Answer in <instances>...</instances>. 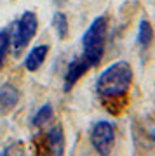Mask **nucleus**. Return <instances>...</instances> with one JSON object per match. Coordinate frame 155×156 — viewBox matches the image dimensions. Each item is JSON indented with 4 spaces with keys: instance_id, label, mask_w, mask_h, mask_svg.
<instances>
[{
    "instance_id": "obj_7",
    "label": "nucleus",
    "mask_w": 155,
    "mask_h": 156,
    "mask_svg": "<svg viewBox=\"0 0 155 156\" xmlns=\"http://www.w3.org/2000/svg\"><path fill=\"white\" fill-rule=\"evenodd\" d=\"M17 102H19V90L16 85L9 82L0 85V115H7L9 111H12Z\"/></svg>"
},
{
    "instance_id": "obj_2",
    "label": "nucleus",
    "mask_w": 155,
    "mask_h": 156,
    "mask_svg": "<svg viewBox=\"0 0 155 156\" xmlns=\"http://www.w3.org/2000/svg\"><path fill=\"white\" fill-rule=\"evenodd\" d=\"M106 35H108V21L105 16H98L87 26L82 35V56L89 61L91 66H100L105 56Z\"/></svg>"
},
{
    "instance_id": "obj_12",
    "label": "nucleus",
    "mask_w": 155,
    "mask_h": 156,
    "mask_svg": "<svg viewBox=\"0 0 155 156\" xmlns=\"http://www.w3.org/2000/svg\"><path fill=\"white\" fill-rule=\"evenodd\" d=\"M9 47H11V33L6 28H2L0 30V69H2L4 62H6Z\"/></svg>"
},
{
    "instance_id": "obj_6",
    "label": "nucleus",
    "mask_w": 155,
    "mask_h": 156,
    "mask_svg": "<svg viewBox=\"0 0 155 156\" xmlns=\"http://www.w3.org/2000/svg\"><path fill=\"white\" fill-rule=\"evenodd\" d=\"M91 64L89 61L85 59L84 56H78V57H73L70 64H68L66 71H65V78H63V90L68 92V90H72V87L77 83L78 80L85 75V73L91 69Z\"/></svg>"
},
{
    "instance_id": "obj_4",
    "label": "nucleus",
    "mask_w": 155,
    "mask_h": 156,
    "mask_svg": "<svg viewBox=\"0 0 155 156\" xmlns=\"http://www.w3.org/2000/svg\"><path fill=\"white\" fill-rule=\"evenodd\" d=\"M91 146L100 156H110L115 146V127L108 120H98L89 130Z\"/></svg>"
},
{
    "instance_id": "obj_3",
    "label": "nucleus",
    "mask_w": 155,
    "mask_h": 156,
    "mask_svg": "<svg viewBox=\"0 0 155 156\" xmlns=\"http://www.w3.org/2000/svg\"><path fill=\"white\" fill-rule=\"evenodd\" d=\"M37 30H39L37 14L33 11H25L11 35V49L14 52V56L21 54V50L33 40V37L37 35Z\"/></svg>"
},
{
    "instance_id": "obj_9",
    "label": "nucleus",
    "mask_w": 155,
    "mask_h": 156,
    "mask_svg": "<svg viewBox=\"0 0 155 156\" xmlns=\"http://www.w3.org/2000/svg\"><path fill=\"white\" fill-rule=\"evenodd\" d=\"M153 42V28L150 24L148 19H141L138 24V44L143 47V49H148Z\"/></svg>"
},
{
    "instance_id": "obj_8",
    "label": "nucleus",
    "mask_w": 155,
    "mask_h": 156,
    "mask_svg": "<svg viewBox=\"0 0 155 156\" xmlns=\"http://www.w3.org/2000/svg\"><path fill=\"white\" fill-rule=\"evenodd\" d=\"M47 54H49V45H47V44L35 45L33 49H30V52L25 56V61H23L25 69H26V71H30V73L37 71V69L44 64Z\"/></svg>"
},
{
    "instance_id": "obj_5",
    "label": "nucleus",
    "mask_w": 155,
    "mask_h": 156,
    "mask_svg": "<svg viewBox=\"0 0 155 156\" xmlns=\"http://www.w3.org/2000/svg\"><path fill=\"white\" fill-rule=\"evenodd\" d=\"M65 153V134L59 123L51 127L37 140V156H63Z\"/></svg>"
},
{
    "instance_id": "obj_13",
    "label": "nucleus",
    "mask_w": 155,
    "mask_h": 156,
    "mask_svg": "<svg viewBox=\"0 0 155 156\" xmlns=\"http://www.w3.org/2000/svg\"><path fill=\"white\" fill-rule=\"evenodd\" d=\"M2 156H28L26 146L23 144V140H16L6 146V149L2 151Z\"/></svg>"
},
{
    "instance_id": "obj_10",
    "label": "nucleus",
    "mask_w": 155,
    "mask_h": 156,
    "mask_svg": "<svg viewBox=\"0 0 155 156\" xmlns=\"http://www.w3.org/2000/svg\"><path fill=\"white\" fill-rule=\"evenodd\" d=\"M52 116H54V109H52V106L51 104H44V106H40L37 111H35L33 118H32V125L37 128H44L47 123L52 120Z\"/></svg>"
},
{
    "instance_id": "obj_1",
    "label": "nucleus",
    "mask_w": 155,
    "mask_h": 156,
    "mask_svg": "<svg viewBox=\"0 0 155 156\" xmlns=\"http://www.w3.org/2000/svg\"><path fill=\"white\" fill-rule=\"evenodd\" d=\"M133 66L127 61H117L106 66L96 80V92L105 104H126L127 92L133 85Z\"/></svg>"
},
{
    "instance_id": "obj_11",
    "label": "nucleus",
    "mask_w": 155,
    "mask_h": 156,
    "mask_svg": "<svg viewBox=\"0 0 155 156\" xmlns=\"http://www.w3.org/2000/svg\"><path fill=\"white\" fill-rule=\"evenodd\" d=\"M52 26H54L56 35L59 40H65L68 37V19L63 12H56L52 16Z\"/></svg>"
}]
</instances>
